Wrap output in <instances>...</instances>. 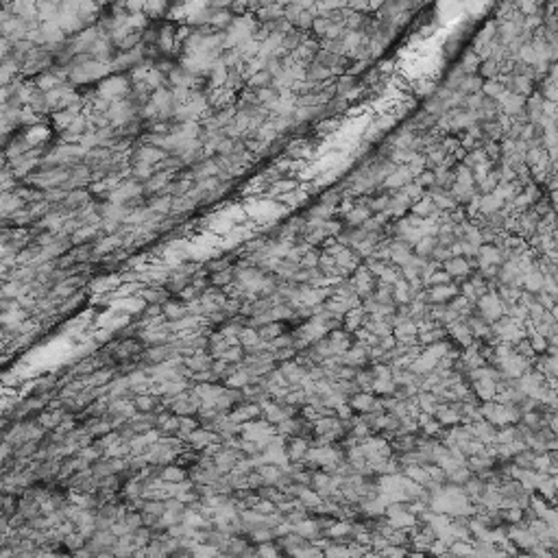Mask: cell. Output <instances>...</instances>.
<instances>
[{
    "instance_id": "8992f818",
    "label": "cell",
    "mask_w": 558,
    "mask_h": 558,
    "mask_svg": "<svg viewBox=\"0 0 558 558\" xmlns=\"http://www.w3.org/2000/svg\"><path fill=\"white\" fill-rule=\"evenodd\" d=\"M482 77H489V79H495L497 77V63H495V59L482 63Z\"/></svg>"
},
{
    "instance_id": "52a82bcc",
    "label": "cell",
    "mask_w": 558,
    "mask_h": 558,
    "mask_svg": "<svg viewBox=\"0 0 558 558\" xmlns=\"http://www.w3.org/2000/svg\"><path fill=\"white\" fill-rule=\"evenodd\" d=\"M297 188V181H277L275 186H273V192H279V194H288V190L292 192Z\"/></svg>"
},
{
    "instance_id": "7a4b0ae2",
    "label": "cell",
    "mask_w": 558,
    "mask_h": 558,
    "mask_svg": "<svg viewBox=\"0 0 558 558\" xmlns=\"http://www.w3.org/2000/svg\"><path fill=\"white\" fill-rule=\"evenodd\" d=\"M445 273L449 277H460V275L471 273V264L466 262L464 258H452V260L445 262Z\"/></svg>"
},
{
    "instance_id": "5b68a950",
    "label": "cell",
    "mask_w": 558,
    "mask_h": 558,
    "mask_svg": "<svg viewBox=\"0 0 558 558\" xmlns=\"http://www.w3.org/2000/svg\"><path fill=\"white\" fill-rule=\"evenodd\" d=\"M454 295H456V288L454 286H447V283H443V286H436L432 290V299H436V301H445V299H449Z\"/></svg>"
},
{
    "instance_id": "ba28073f",
    "label": "cell",
    "mask_w": 558,
    "mask_h": 558,
    "mask_svg": "<svg viewBox=\"0 0 558 558\" xmlns=\"http://www.w3.org/2000/svg\"><path fill=\"white\" fill-rule=\"evenodd\" d=\"M460 85H462V87H460L462 92H478L480 85H482V81H480V79H471V77H469V79H464Z\"/></svg>"
},
{
    "instance_id": "9c48e42d",
    "label": "cell",
    "mask_w": 558,
    "mask_h": 558,
    "mask_svg": "<svg viewBox=\"0 0 558 558\" xmlns=\"http://www.w3.org/2000/svg\"><path fill=\"white\" fill-rule=\"evenodd\" d=\"M484 92L491 94V96H495V98H499L501 94H504V87H501L499 83H495V81H491V83L484 85Z\"/></svg>"
},
{
    "instance_id": "277c9868",
    "label": "cell",
    "mask_w": 558,
    "mask_h": 558,
    "mask_svg": "<svg viewBox=\"0 0 558 558\" xmlns=\"http://www.w3.org/2000/svg\"><path fill=\"white\" fill-rule=\"evenodd\" d=\"M369 221V209L364 207H353L349 214H347V223L349 225H364Z\"/></svg>"
},
{
    "instance_id": "30bf717a",
    "label": "cell",
    "mask_w": 558,
    "mask_h": 558,
    "mask_svg": "<svg viewBox=\"0 0 558 558\" xmlns=\"http://www.w3.org/2000/svg\"><path fill=\"white\" fill-rule=\"evenodd\" d=\"M301 264L305 268H312V266H318V255L316 253H308L305 258H301Z\"/></svg>"
},
{
    "instance_id": "3957f363",
    "label": "cell",
    "mask_w": 558,
    "mask_h": 558,
    "mask_svg": "<svg viewBox=\"0 0 558 558\" xmlns=\"http://www.w3.org/2000/svg\"><path fill=\"white\" fill-rule=\"evenodd\" d=\"M436 246H438V238H434V236H423V238H421V240L415 244V251L421 255V258H425V255H432V253H434Z\"/></svg>"
},
{
    "instance_id": "6da1fadb",
    "label": "cell",
    "mask_w": 558,
    "mask_h": 558,
    "mask_svg": "<svg viewBox=\"0 0 558 558\" xmlns=\"http://www.w3.org/2000/svg\"><path fill=\"white\" fill-rule=\"evenodd\" d=\"M499 100L504 103V112L510 114V116H517V114L524 112V103H526V100L521 98V96H517V94L504 92V94L499 96Z\"/></svg>"
}]
</instances>
